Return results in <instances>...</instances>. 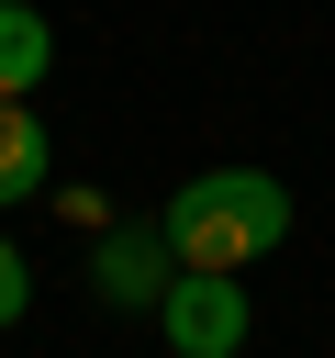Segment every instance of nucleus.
<instances>
[{"label": "nucleus", "instance_id": "obj_2", "mask_svg": "<svg viewBox=\"0 0 335 358\" xmlns=\"http://www.w3.org/2000/svg\"><path fill=\"white\" fill-rule=\"evenodd\" d=\"M246 280L234 268H179L168 291H156V336H168V358H234L246 347Z\"/></svg>", "mask_w": 335, "mask_h": 358}, {"label": "nucleus", "instance_id": "obj_4", "mask_svg": "<svg viewBox=\"0 0 335 358\" xmlns=\"http://www.w3.org/2000/svg\"><path fill=\"white\" fill-rule=\"evenodd\" d=\"M56 190V145H45V112L34 101H0V213Z\"/></svg>", "mask_w": 335, "mask_h": 358}, {"label": "nucleus", "instance_id": "obj_6", "mask_svg": "<svg viewBox=\"0 0 335 358\" xmlns=\"http://www.w3.org/2000/svg\"><path fill=\"white\" fill-rule=\"evenodd\" d=\"M22 313H34V257L0 235V324H22Z\"/></svg>", "mask_w": 335, "mask_h": 358}, {"label": "nucleus", "instance_id": "obj_5", "mask_svg": "<svg viewBox=\"0 0 335 358\" xmlns=\"http://www.w3.org/2000/svg\"><path fill=\"white\" fill-rule=\"evenodd\" d=\"M45 67H56V22L34 0H0V101H34Z\"/></svg>", "mask_w": 335, "mask_h": 358}, {"label": "nucleus", "instance_id": "obj_3", "mask_svg": "<svg viewBox=\"0 0 335 358\" xmlns=\"http://www.w3.org/2000/svg\"><path fill=\"white\" fill-rule=\"evenodd\" d=\"M179 280V257H168V235H156V213H134V224H100L89 235V291H100V313H156V291Z\"/></svg>", "mask_w": 335, "mask_h": 358}, {"label": "nucleus", "instance_id": "obj_1", "mask_svg": "<svg viewBox=\"0 0 335 358\" xmlns=\"http://www.w3.org/2000/svg\"><path fill=\"white\" fill-rule=\"evenodd\" d=\"M156 235H168L179 268H257V257L290 246V179H268V168H201V179L168 190Z\"/></svg>", "mask_w": 335, "mask_h": 358}]
</instances>
